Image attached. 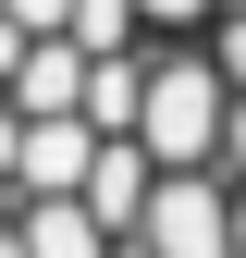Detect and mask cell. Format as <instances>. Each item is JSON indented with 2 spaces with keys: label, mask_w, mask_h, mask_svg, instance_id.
<instances>
[{
  "label": "cell",
  "mask_w": 246,
  "mask_h": 258,
  "mask_svg": "<svg viewBox=\"0 0 246 258\" xmlns=\"http://www.w3.org/2000/svg\"><path fill=\"white\" fill-rule=\"evenodd\" d=\"M148 160L160 172H222V136H234V74L209 61V37H160L148 49Z\"/></svg>",
  "instance_id": "cell-1"
},
{
  "label": "cell",
  "mask_w": 246,
  "mask_h": 258,
  "mask_svg": "<svg viewBox=\"0 0 246 258\" xmlns=\"http://www.w3.org/2000/svg\"><path fill=\"white\" fill-rule=\"evenodd\" d=\"M148 246L160 258H234V172H160Z\"/></svg>",
  "instance_id": "cell-2"
},
{
  "label": "cell",
  "mask_w": 246,
  "mask_h": 258,
  "mask_svg": "<svg viewBox=\"0 0 246 258\" xmlns=\"http://www.w3.org/2000/svg\"><path fill=\"white\" fill-rule=\"evenodd\" d=\"M86 86H99V49L25 37V61H13V111H25V123H86Z\"/></svg>",
  "instance_id": "cell-3"
},
{
  "label": "cell",
  "mask_w": 246,
  "mask_h": 258,
  "mask_svg": "<svg viewBox=\"0 0 246 258\" xmlns=\"http://www.w3.org/2000/svg\"><path fill=\"white\" fill-rule=\"evenodd\" d=\"M13 184L25 197H86V172H99V123H13Z\"/></svg>",
  "instance_id": "cell-4"
},
{
  "label": "cell",
  "mask_w": 246,
  "mask_h": 258,
  "mask_svg": "<svg viewBox=\"0 0 246 258\" xmlns=\"http://www.w3.org/2000/svg\"><path fill=\"white\" fill-rule=\"evenodd\" d=\"M148 197H160V160H148V136H99V172H86V209H99L111 234H148Z\"/></svg>",
  "instance_id": "cell-5"
},
{
  "label": "cell",
  "mask_w": 246,
  "mask_h": 258,
  "mask_svg": "<svg viewBox=\"0 0 246 258\" xmlns=\"http://www.w3.org/2000/svg\"><path fill=\"white\" fill-rule=\"evenodd\" d=\"M13 234H25V258H111V246H123L86 197H25V221H13Z\"/></svg>",
  "instance_id": "cell-6"
},
{
  "label": "cell",
  "mask_w": 246,
  "mask_h": 258,
  "mask_svg": "<svg viewBox=\"0 0 246 258\" xmlns=\"http://www.w3.org/2000/svg\"><path fill=\"white\" fill-rule=\"evenodd\" d=\"M86 123H99V136H136V123H148V49H111V61H99Z\"/></svg>",
  "instance_id": "cell-7"
},
{
  "label": "cell",
  "mask_w": 246,
  "mask_h": 258,
  "mask_svg": "<svg viewBox=\"0 0 246 258\" xmlns=\"http://www.w3.org/2000/svg\"><path fill=\"white\" fill-rule=\"evenodd\" d=\"M136 37H148L136 0H86V13H74V49H99V61H111V49H136Z\"/></svg>",
  "instance_id": "cell-8"
},
{
  "label": "cell",
  "mask_w": 246,
  "mask_h": 258,
  "mask_svg": "<svg viewBox=\"0 0 246 258\" xmlns=\"http://www.w3.org/2000/svg\"><path fill=\"white\" fill-rule=\"evenodd\" d=\"M74 13H86V0H0L13 37H74Z\"/></svg>",
  "instance_id": "cell-9"
},
{
  "label": "cell",
  "mask_w": 246,
  "mask_h": 258,
  "mask_svg": "<svg viewBox=\"0 0 246 258\" xmlns=\"http://www.w3.org/2000/svg\"><path fill=\"white\" fill-rule=\"evenodd\" d=\"M136 13H148V37H209L222 0H136Z\"/></svg>",
  "instance_id": "cell-10"
},
{
  "label": "cell",
  "mask_w": 246,
  "mask_h": 258,
  "mask_svg": "<svg viewBox=\"0 0 246 258\" xmlns=\"http://www.w3.org/2000/svg\"><path fill=\"white\" fill-rule=\"evenodd\" d=\"M209 61H222V74L246 86V13H222V25H209Z\"/></svg>",
  "instance_id": "cell-11"
},
{
  "label": "cell",
  "mask_w": 246,
  "mask_h": 258,
  "mask_svg": "<svg viewBox=\"0 0 246 258\" xmlns=\"http://www.w3.org/2000/svg\"><path fill=\"white\" fill-rule=\"evenodd\" d=\"M222 172L246 184V86H234V136H222Z\"/></svg>",
  "instance_id": "cell-12"
},
{
  "label": "cell",
  "mask_w": 246,
  "mask_h": 258,
  "mask_svg": "<svg viewBox=\"0 0 246 258\" xmlns=\"http://www.w3.org/2000/svg\"><path fill=\"white\" fill-rule=\"evenodd\" d=\"M13 123H25V111H13V61H0V136H13Z\"/></svg>",
  "instance_id": "cell-13"
},
{
  "label": "cell",
  "mask_w": 246,
  "mask_h": 258,
  "mask_svg": "<svg viewBox=\"0 0 246 258\" xmlns=\"http://www.w3.org/2000/svg\"><path fill=\"white\" fill-rule=\"evenodd\" d=\"M234 258H246V184H234Z\"/></svg>",
  "instance_id": "cell-14"
},
{
  "label": "cell",
  "mask_w": 246,
  "mask_h": 258,
  "mask_svg": "<svg viewBox=\"0 0 246 258\" xmlns=\"http://www.w3.org/2000/svg\"><path fill=\"white\" fill-rule=\"evenodd\" d=\"M222 13H246V0H222Z\"/></svg>",
  "instance_id": "cell-15"
}]
</instances>
